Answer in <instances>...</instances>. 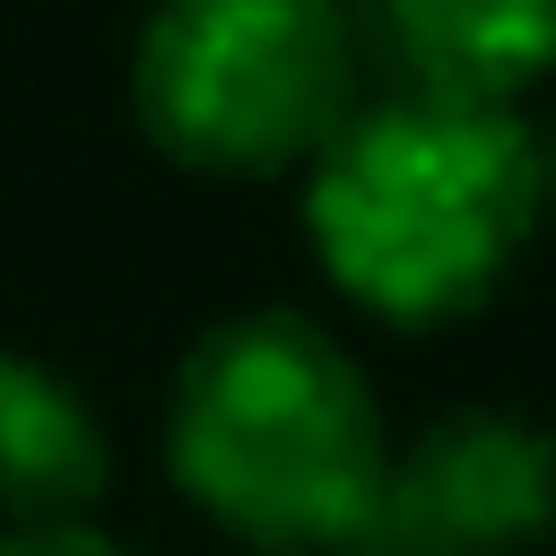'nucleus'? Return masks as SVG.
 <instances>
[{
    "label": "nucleus",
    "mask_w": 556,
    "mask_h": 556,
    "mask_svg": "<svg viewBox=\"0 0 556 556\" xmlns=\"http://www.w3.org/2000/svg\"><path fill=\"white\" fill-rule=\"evenodd\" d=\"M539 200L547 182L521 113L400 87L356 104L313 156L304 226L339 295L400 330H434L495 295Z\"/></svg>",
    "instance_id": "nucleus-2"
},
{
    "label": "nucleus",
    "mask_w": 556,
    "mask_h": 556,
    "mask_svg": "<svg viewBox=\"0 0 556 556\" xmlns=\"http://www.w3.org/2000/svg\"><path fill=\"white\" fill-rule=\"evenodd\" d=\"M0 556H130V547L87 521H17V530H0Z\"/></svg>",
    "instance_id": "nucleus-7"
},
{
    "label": "nucleus",
    "mask_w": 556,
    "mask_h": 556,
    "mask_svg": "<svg viewBox=\"0 0 556 556\" xmlns=\"http://www.w3.org/2000/svg\"><path fill=\"white\" fill-rule=\"evenodd\" d=\"M556 530V434L513 408H452L391 452L348 556H530Z\"/></svg>",
    "instance_id": "nucleus-4"
},
{
    "label": "nucleus",
    "mask_w": 556,
    "mask_h": 556,
    "mask_svg": "<svg viewBox=\"0 0 556 556\" xmlns=\"http://www.w3.org/2000/svg\"><path fill=\"white\" fill-rule=\"evenodd\" d=\"M165 469L174 486L261 556H348L374 521L391 434L356 374V356L287 313L208 321L165 400Z\"/></svg>",
    "instance_id": "nucleus-1"
},
{
    "label": "nucleus",
    "mask_w": 556,
    "mask_h": 556,
    "mask_svg": "<svg viewBox=\"0 0 556 556\" xmlns=\"http://www.w3.org/2000/svg\"><path fill=\"white\" fill-rule=\"evenodd\" d=\"M130 113L191 174L313 165L356 113V35L339 0H156Z\"/></svg>",
    "instance_id": "nucleus-3"
},
{
    "label": "nucleus",
    "mask_w": 556,
    "mask_h": 556,
    "mask_svg": "<svg viewBox=\"0 0 556 556\" xmlns=\"http://www.w3.org/2000/svg\"><path fill=\"white\" fill-rule=\"evenodd\" d=\"M539 182H547V200H556V148H547V156H539Z\"/></svg>",
    "instance_id": "nucleus-8"
},
{
    "label": "nucleus",
    "mask_w": 556,
    "mask_h": 556,
    "mask_svg": "<svg viewBox=\"0 0 556 556\" xmlns=\"http://www.w3.org/2000/svg\"><path fill=\"white\" fill-rule=\"evenodd\" d=\"M408 87L460 104H521L556 70V0H382Z\"/></svg>",
    "instance_id": "nucleus-5"
},
{
    "label": "nucleus",
    "mask_w": 556,
    "mask_h": 556,
    "mask_svg": "<svg viewBox=\"0 0 556 556\" xmlns=\"http://www.w3.org/2000/svg\"><path fill=\"white\" fill-rule=\"evenodd\" d=\"M113 478V443L70 374L0 348V530L17 521H87Z\"/></svg>",
    "instance_id": "nucleus-6"
}]
</instances>
